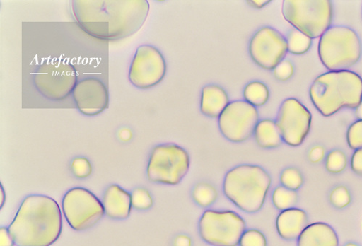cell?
<instances>
[{
	"label": "cell",
	"instance_id": "cell-1",
	"mask_svg": "<svg viewBox=\"0 0 362 246\" xmlns=\"http://www.w3.org/2000/svg\"><path fill=\"white\" fill-rule=\"evenodd\" d=\"M74 17L86 33L105 40L134 35L148 15L146 0H74Z\"/></svg>",
	"mask_w": 362,
	"mask_h": 246
},
{
	"label": "cell",
	"instance_id": "cell-2",
	"mask_svg": "<svg viewBox=\"0 0 362 246\" xmlns=\"http://www.w3.org/2000/svg\"><path fill=\"white\" fill-rule=\"evenodd\" d=\"M8 229L17 246H50L62 233V211L51 197L28 196Z\"/></svg>",
	"mask_w": 362,
	"mask_h": 246
},
{
	"label": "cell",
	"instance_id": "cell-3",
	"mask_svg": "<svg viewBox=\"0 0 362 246\" xmlns=\"http://www.w3.org/2000/svg\"><path fill=\"white\" fill-rule=\"evenodd\" d=\"M310 96L325 117L344 108L356 109L362 102V78L350 71H329L315 80Z\"/></svg>",
	"mask_w": 362,
	"mask_h": 246
},
{
	"label": "cell",
	"instance_id": "cell-4",
	"mask_svg": "<svg viewBox=\"0 0 362 246\" xmlns=\"http://www.w3.org/2000/svg\"><path fill=\"white\" fill-rule=\"evenodd\" d=\"M271 186V178L261 167L244 165L230 170L223 182L226 197L238 209L248 213L259 211Z\"/></svg>",
	"mask_w": 362,
	"mask_h": 246
},
{
	"label": "cell",
	"instance_id": "cell-5",
	"mask_svg": "<svg viewBox=\"0 0 362 246\" xmlns=\"http://www.w3.org/2000/svg\"><path fill=\"white\" fill-rule=\"evenodd\" d=\"M318 54L328 71H349L361 57V45L358 35L350 28L332 26L320 37Z\"/></svg>",
	"mask_w": 362,
	"mask_h": 246
},
{
	"label": "cell",
	"instance_id": "cell-6",
	"mask_svg": "<svg viewBox=\"0 0 362 246\" xmlns=\"http://www.w3.org/2000/svg\"><path fill=\"white\" fill-rule=\"evenodd\" d=\"M282 13L289 23L311 39L321 37L334 19L329 0H285Z\"/></svg>",
	"mask_w": 362,
	"mask_h": 246
},
{
	"label": "cell",
	"instance_id": "cell-7",
	"mask_svg": "<svg viewBox=\"0 0 362 246\" xmlns=\"http://www.w3.org/2000/svg\"><path fill=\"white\" fill-rule=\"evenodd\" d=\"M190 168L189 153L173 144L156 146L147 166L149 180L175 186L186 176Z\"/></svg>",
	"mask_w": 362,
	"mask_h": 246
},
{
	"label": "cell",
	"instance_id": "cell-8",
	"mask_svg": "<svg viewBox=\"0 0 362 246\" xmlns=\"http://www.w3.org/2000/svg\"><path fill=\"white\" fill-rule=\"evenodd\" d=\"M201 238L214 246H237L246 231V223L233 211L206 210L199 225Z\"/></svg>",
	"mask_w": 362,
	"mask_h": 246
},
{
	"label": "cell",
	"instance_id": "cell-9",
	"mask_svg": "<svg viewBox=\"0 0 362 246\" xmlns=\"http://www.w3.org/2000/svg\"><path fill=\"white\" fill-rule=\"evenodd\" d=\"M77 83L76 69L62 59L45 61L35 76V85L40 93L52 101H62L69 98Z\"/></svg>",
	"mask_w": 362,
	"mask_h": 246
},
{
	"label": "cell",
	"instance_id": "cell-10",
	"mask_svg": "<svg viewBox=\"0 0 362 246\" xmlns=\"http://www.w3.org/2000/svg\"><path fill=\"white\" fill-rule=\"evenodd\" d=\"M62 209L68 223L76 231L93 228L105 213L100 200L83 188L69 190L63 199Z\"/></svg>",
	"mask_w": 362,
	"mask_h": 246
},
{
	"label": "cell",
	"instance_id": "cell-11",
	"mask_svg": "<svg viewBox=\"0 0 362 246\" xmlns=\"http://www.w3.org/2000/svg\"><path fill=\"white\" fill-rule=\"evenodd\" d=\"M255 107L246 101L230 102L218 117V126L223 136L234 143L244 142L252 134L259 122Z\"/></svg>",
	"mask_w": 362,
	"mask_h": 246
},
{
	"label": "cell",
	"instance_id": "cell-12",
	"mask_svg": "<svg viewBox=\"0 0 362 246\" xmlns=\"http://www.w3.org/2000/svg\"><path fill=\"white\" fill-rule=\"evenodd\" d=\"M312 118L310 110L298 100H285L276 119L283 141L293 147L303 144L310 134Z\"/></svg>",
	"mask_w": 362,
	"mask_h": 246
},
{
	"label": "cell",
	"instance_id": "cell-13",
	"mask_svg": "<svg viewBox=\"0 0 362 246\" xmlns=\"http://www.w3.org/2000/svg\"><path fill=\"white\" fill-rule=\"evenodd\" d=\"M166 73L165 59L156 47L142 45L138 48L129 71V80L134 86L153 88L163 81Z\"/></svg>",
	"mask_w": 362,
	"mask_h": 246
},
{
	"label": "cell",
	"instance_id": "cell-14",
	"mask_svg": "<svg viewBox=\"0 0 362 246\" xmlns=\"http://www.w3.org/2000/svg\"><path fill=\"white\" fill-rule=\"evenodd\" d=\"M249 52L258 66L267 71H273L285 58L288 44L279 30L265 26L258 30L251 39Z\"/></svg>",
	"mask_w": 362,
	"mask_h": 246
},
{
	"label": "cell",
	"instance_id": "cell-15",
	"mask_svg": "<svg viewBox=\"0 0 362 246\" xmlns=\"http://www.w3.org/2000/svg\"><path fill=\"white\" fill-rule=\"evenodd\" d=\"M73 97L78 109L87 116L100 114L109 105L106 86L100 80L94 78L79 81L73 91Z\"/></svg>",
	"mask_w": 362,
	"mask_h": 246
},
{
	"label": "cell",
	"instance_id": "cell-16",
	"mask_svg": "<svg viewBox=\"0 0 362 246\" xmlns=\"http://www.w3.org/2000/svg\"><path fill=\"white\" fill-rule=\"evenodd\" d=\"M103 204L107 217L113 220H126L132 212V197L117 184H112L105 192Z\"/></svg>",
	"mask_w": 362,
	"mask_h": 246
},
{
	"label": "cell",
	"instance_id": "cell-17",
	"mask_svg": "<svg viewBox=\"0 0 362 246\" xmlns=\"http://www.w3.org/2000/svg\"><path fill=\"white\" fill-rule=\"evenodd\" d=\"M308 226L307 213L294 207L282 211L276 220V229L279 235L287 240L298 238Z\"/></svg>",
	"mask_w": 362,
	"mask_h": 246
},
{
	"label": "cell",
	"instance_id": "cell-18",
	"mask_svg": "<svg viewBox=\"0 0 362 246\" xmlns=\"http://www.w3.org/2000/svg\"><path fill=\"white\" fill-rule=\"evenodd\" d=\"M298 246H339L333 228L323 223L309 225L298 238Z\"/></svg>",
	"mask_w": 362,
	"mask_h": 246
},
{
	"label": "cell",
	"instance_id": "cell-19",
	"mask_svg": "<svg viewBox=\"0 0 362 246\" xmlns=\"http://www.w3.org/2000/svg\"><path fill=\"white\" fill-rule=\"evenodd\" d=\"M229 103L226 91L222 87L211 84L202 88L200 110L203 115L209 117H219Z\"/></svg>",
	"mask_w": 362,
	"mask_h": 246
},
{
	"label": "cell",
	"instance_id": "cell-20",
	"mask_svg": "<svg viewBox=\"0 0 362 246\" xmlns=\"http://www.w3.org/2000/svg\"><path fill=\"white\" fill-rule=\"evenodd\" d=\"M258 146L263 148H274L283 143L276 122L265 119L259 121L254 132Z\"/></svg>",
	"mask_w": 362,
	"mask_h": 246
},
{
	"label": "cell",
	"instance_id": "cell-21",
	"mask_svg": "<svg viewBox=\"0 0 362 246\" xmlns=\"http://www.w3.org/2000/svg\"><path fill=\"white\" fill-rule=\"evenodd\" d=\"M244 98L247 102L258 107L263 106L268 102L269 91L264 83L253 81L248 83L245 88Z\"/></svg>",
	"mask_w": 362,
	"mask_h": 246
},
{
	"label": "cell",
	"instance_id": "cell-22",
	"mask_svg": "<svg viewBox=\"0 0 362 246\" xmlns=\"http://www.w3.org/2000/svg\"><path fill=\"white\" fill-rule=\"evenodd\" d=\"M286 41L288 52L295 55L305 54L309 51L313 43V39L296 28L291 30Z\"/></svg>",
	"mask_w": 362,
	"mask_h": 246
},
{
	"label": "cell",
	"instance_id": "cell-23",
	"mask_svg": "<svg viewBox=\"0 0 362 246\" xmlns=\"http://www.w3.org/2000/svg\"><path fill=\"white\" fill-rule=\"evenodd\" d=\"M192 197L198 205L207 207L215 203L218 194L212 184L207 182H200L194 189Z\"/></svg>",
	"mask_w": 362,
	"mask_h": 246
},
{
	"label": "cell",
	"instance_id": "cell-24",
	"mask_svg": "<svg viewBox=\"0 0 362 246\" xmlns=\"http://www.w3.org/2000/svg\"><path fill=\"white\" fill-rule=\"evenodd\" d=\"M297 200L298 195L296 192L289 190L283 186L276 188L273 195H272V201H273L274 206L281 211L293 208L296 204Z\"/></svg>",
	"mask_w": 362,
	"mask_h": 246
},
{
	"label": "cell",
	"instance_id": "cell-25",
	"mask_svg": "<svg viewBox=\"0 0 362 246\" xmlns=\"http://www.w3.org/2000/svg\"><path fill=\"white\" fill-rule=\"evenodd\" d=\"M348 164L345 153L341 150L332 151L325 161L326 170L332 174H339L346 168Z\"/></svg>",
	"mask_w": 362,
	"mask_h": 246
},
{
	"label": "cell",
	"instance_id": "cell-26",
	"mask_svg": "<svg viewBox=\"0 0 362 246\" xmlns=\"http://www.w3.org/2000/svg\"><path fill=\"white\" fill-rule=\"evenodd\" d=\"M281 182L284 187L296 192L303 187L304 177L298 170L290 168L283 171Z\"/></svg>",
	"mask_w": 362,
	"mask_h": 246
},
{
	"label": "cell",
	"instance_id": "cell-27",
	"mask_svg": "<svg viewBox=\"0 0 362 246\" xmlns=\"http://www.w3.org/2000/svg\"><path fill=\"white\" fill-rule=\"evenodd\" d=\"M329 201L332 205L339 209L349 206L351 197L348 189L344 186L336 187L329 194Z\"/></svg>",
	"mask_w": 362,
	"mask_h": 246
},
{
	"label": "cell",
	"instance_id": "cell-28",
	"mask_svg": "<svg viewBox=\"0 0 362 246\" xmlns=\"http://www.w3.org/2000/svg\"><path fill=\"white\" fill-rule=\"evenodd\" d=\"M346 140L349 147L353 150L362 148V120H357L349 127Z\"/></svg>",
	"mask_w": 362,
	"mask_h": 246
},
{
	"label": "cell",
	"instance_id": "cell-29",
	"mask_svg": "<svg viewBox=\"0 0 362 246\" xmlns=\"http://www.w3.org/2000/svg\"><path fill=\"white\" fill-rule=\"evenodd\" d=\"M132 206L139 210H146L153 206V201L149 192L142 188H137L132 194Z\"/></svg>",
	"mask_w": 362,
	"mask_h": 246
},
{
	"label": "cell",
	"instance_id": "cell-30",
	"mask_svg": "<svg viewBox=\"0 0 362 246\" xmlns=\"http://www.w3.org/2000/svg\"><path fill=\"white\" fill-rule=\"evenodd\" d=\"M240 246H267L265 236L257 230H246L241 236Z\"/></svg>",
	"mask_w": 362,
	"mask_h": 246
},
{
	"label": "cell",
	"instance_id": "cell-31",
	"mask_svg": "<svg viewBox=\"0 0 362 246\" xmlns=\"http://www.w3.org/2000/svg\"><path fill=\"white\" fill-rule=\"evenodd\" d=\"M71 170L76 177L86 178L92 174L93 168L86 158H78L73 160Z\"/></svg>",
	"mask_w": 362,
	"mask_h": 246
},
{
	"label": "cell",
	"instance_id": "cell-32",
	"mask_svg": "<svg viewBox=\"0 0 362 246\" xmlns=\"http://www.w3.org/2000/svg\"><path fill=\"white\" fill-rule=\"evenodd\" d=\"M274 71L275 77L282 81L291 78L294 72L293 66L288 60H283Z\"/></svg>",
	"mask_w": 362,
	"mask_h": 246
},
{
	"label": "cell",
	"instance_id": "cell-33",
	"mask_svg": "<svg viewBox=\"0 0 362 246\" xmlns=\"http://www.w3.org/2000/svg\"><path fill=\"white\" fill-rule=\"evenodd\" d=\"M352 171L362 177V148L355 150L351 160Z\"/></svg>",
	"mask_w": 362,
	"mask_h": 246
},
{
	"label": "cell",
	"instance_id": "cell-34",
	"mask_svg": "<svg viewBox=\"0 0 362 246\" xmlns=\"http://www.w3.org/2000/svg\"><path fill=\"white\" fill-rule=\"evenodd\" d=\"M325 155L324 148L320 146H316L310 151L309 159L313 163H318L324 159Z\"/></svg>",
	"mask_w": 362,
	"mask_h": 246
},
{
	"label": "cell",
	"instance_id": "cell-35",
	"mask_svg": "<svg viewBox=\"0 0 362 246\" xmlns=\"http://www.w3.org/2000/svg\"><path fill=\"white\" fill-rule=\"evenodd\" d=\"M14 240L7 228H0V246H14Z\"/></svg>",
	"mask_w": 362,
	"mask_h": 246
},
{
	"label": "cell",
	"instance_id": "cell-36",
	"mask_svg": "<svg viewBox=\"0 0 362 246\" xmlns=\"http://www.w3.org/2000/svg\"><path fill=\"white\" fill-rule=\"evenodd\" d=\"M174 246H192V240L187 235H179L175 239Z\"/></svg>",
	"mask_w": 362,
	"mask_h": 246
},
{
	"label": "cell",
	"instance_id": "cell-37",
	"mask_svg": "<svg viewBox=\"0 0 362 246\" xmlns=\"http://www.w3.org/2000/svg\"><path fill=\"white\" fill-rule=\"evenodd\" d=\"M247 3L256 9H262L270 4L271 1L270 0H251V1Z\"/></svg>",
	"mask_w": 362,
	"mask_h": 246
},
{
	"label": "cell",
	"instance_id": "cell-38",
	"mask_svg": "<svg viewBox=\"0 0 362 246\" xmlns=\"http://www.w3.org/2000/svg\"><path fill=\"white\" fill-rule=\"evenodd\" d=\"M123 141H129L132 138V133L129 130H123L119 134Z\"/></svg>",
	"mask_w": 362,
	"mask_h": 246
},
{
	"label": "cell",
	"instance_id": "cell-39",
	"mask_svg": "<svg viewBox=\"0 0 362 246\" xmlns=\"http://www.w3.org/2000/svg\"><path fill=\"white\" fill-rule=\"evenodd\" d=\"M355 114L359 120H362V102L356 109Z\"/></svg>",
	"mask_w": 362,
	"mask_h": 246
},
{
	"label": "cell",
	"instance_id": "cell-40",
	"mask_svg": "<svg viewBox=\"0 0 362 246\" xmlns=\"http://www.w3.org/2000/svg\"><path fill=\"white\" fill-rule=\"evenodd\" d=\"M0 197H1V209L3 208L4 205V203H5V200H6V194H5V192H4V189L3 188V187L1 186V192H0Z\"/></svg>",
	"mask_w": 362,
	"mask_h": 246
},
{
	"label": "cell",
	"instance_id": "cell-41",
	"mask_svg": "<svg viewBox=\"0 0 362 246\" xmlns=\"http://www.w3.org/2000/svg\"><path fill=\"white\" fill-rule=\"evenodd\" d=\"M345 246H358V245H357L354 243L350 242V243L346 244Z\"/></svg>",
	"mask_w": 362,
	"mask_h": 246
}]
</instances>
